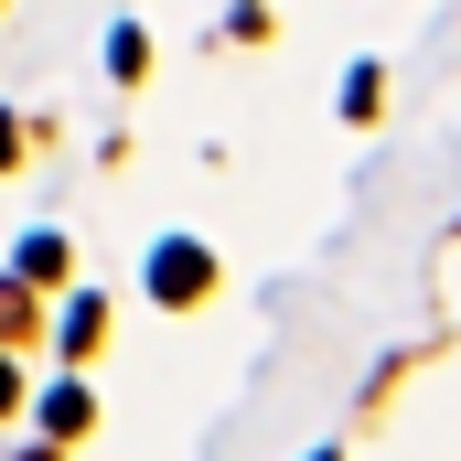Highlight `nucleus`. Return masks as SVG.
Wrapping results in <instances>:
<instances>
[{
  "label": "nucleus",
  "instance_id": "f257e3e1",
  "mask_svg": "<svg viewBox=\"0 0 461 461\" xmlns=\"http://www.w3.org/2000/svg\"><path fill=\"white\" fill-rule=\"evenodd\" d=\"M150 290L183 312V301H204V290H215V258H204L194 236H161V258H150Z\"/></svg>",
  "mask_w": 461,
  "mask_h": 461
},
{
  "label": "nucleus",
  "instance_id": "f03ea898",
  "mask_svg": "<svg viewBox=\"0 0 461 461\" xmlns=\"http://www.w3.org/2000/svg\"><path fill=\"white\" fill-rule=\"evenodd\" d=\"M43 429L76 440V429H86V386H54V397H43Z\"/></svg>",
  "mask_w": 461,
  "mask_h": 461
},
{
  "label": "nucleus",
  "instance_id": "7ed1b4c3",
  "mask_svg": "<svg viewBox=\"0 0 461 461\" xmlns=\"http://www.w3.org/2000/svg\"><path fill=\"white\" fill-rule=\"evenodd\" d=\"M22 279H65V236H22Z\"/></svg>",
  "mask_w": 461,
  "mask_h": 461
},
{
  "label": "nucleus",
  "instance_id": "20e7f679",
  "mask_svg": "<svg viewBox=\"0 0 461 461\" xmlns=\"http://www.w3.org/2000/svg\"><path fill=\"white\" fill-rule=\"evenodd\" d=\"M97 322H108V312H97V301H76V312H65V333H54V344H65V354H86V344H97Z\"/></svg>",
  "mask_w": 461,
  "mask_h": 461
},
{
  "label": "nucleus",
  "instance_id": "39448f33",
  "mask_svg": "<svg viewBox=\"0 0 461 461\" xmlns=\"http://www.w3.org/2000/svg\"><path fill=\"white\" fill-rule=\"evenodd\" d=\"M11 150H22V129H11V118H0V172H11Z\"/></svg>",
  "mask_w": 461,
  "mask_h": 461
},
{
  "label": "nucleus",
  "instance_id": "423d86ee",
  "mask_svg": "<svg viewBox=\"0 0 461 461\" xmlns=\"http://www.w3.org/2000/svg\"><path fill=\"white\" fill-rule=\"evenodd\" d=\"M0 408H22V375H11V365H0Z\"/></svg>",
  "mask_w": 461,
  "mask_h": 461
}]
</instances>
